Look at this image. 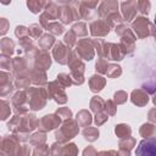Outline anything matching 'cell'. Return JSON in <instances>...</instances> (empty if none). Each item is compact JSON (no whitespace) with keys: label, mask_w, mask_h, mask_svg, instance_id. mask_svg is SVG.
I'll use <instances>...</instances> for the list:
<instances>
[{"label":"cell","mask_w":156,"mask_h":156,"mask_svg":"<svg viewBox=\"0 0 156 156\" xmlns=\"http://www.w3.org/2000/svg\"><path fill=\"white\" fill-rule=\"evenodd\" d=\"M77 133H78L77 123L74 121L69 119V121L65 122V124L61 127V129L56 133V139H58L60 141H66L68 139H72Z\"/></svg>","instance_id":"2"},{"label":"cell","mask_w":156,"mask_h":156,"mask_svg":"<svg viewBox=\"0 0 156 156\" xmlns=\"http://www.w3.org/2000/svg\"><path fill=\"white\" fill-rule=\"evenodd\" d=\"M149 119L152 122H156V108H154L149 112Z\"/></svg>","instance_id":"40"},{"label":"cell","mask_w":156,"mask_h":156,"mask_svg":"<svg viewBox=\"0 0 156 156\" xmlns=\"http://www.w3.org/2000/svg\"><path fill=\"white\" fill-rule=\"evenodd\" d=\"M122 6V13L124 16L126 21H132L138 11V1H124L121 4Z\"/></svg>","instance_id":"7"},{"label":"cell","mask_w":156,"mask_h":156,"mask_svg":"<svg viewBox=\"0 0 156 156\" xmlns=\"http://www.w3.org/2000/svg\"><path fill=\"white\" fill-rule=\"evenodd\" d=\"M154 102H155V105H156V95H155V98H154Z\"/></svg>","instance_id":"43"},{"label":"cell","mask_w":156,"mask_h":156,"mask_svg":"<svg viewBox=\"0 0 156 156\" xmlns=\"http://www.w3.org/2000/svg\"><path fill=\"white\" fill-rule=\"evenodd\" d=\"M104 100L101 99V98H99V96H94L93 98V100L90 101V107H91V110L94 111V112H96V113H99V112H101V108L104 107Z\"/></svg>","instance_id":"19"},{"label":"cell","mask_w":156,"mask_h":156,"mask_svg":"<svg viewBox=\"0 0 156 156\" xmlns=\"http://www.w3.org/2000/svg\"><path fill=\"white\" fill-rule=\"evenodd\" d=\"M115 100L117 104H123L127 100V94L124 91H117L115 94Z\"/></svg>","instance_id":"33"},{"label":"cell","mask_w":156,"mask_h":156,"mask_svg":"<svg viewBox=\"0 0 156 156\" xmlns=\"http://www.w3.org/2000/svg\"><path fill=\"white\" fill-rule=\"evenodd\" d=\"M155 37H156V33H155Z\"/></svg>","instance_id":"45"},{"label":"cell","mask_w":156,"mask_h":156,"mask_svg":"<svg viewBox=\"0 0 156 156\" xmlns=\"http://www.w3.org/2000/svg\"><path fill=\"white\" fill-rule=\"evenodd\" d=\"M77 122H78V124H80L82 127L89 126L90 122H91V116H90V113H89L88 111H85V110H82V111L77 115Z\"/></svg>","instance_id":"14"},{"label":"cell","mask_w":156,"mask_h":156,"mask_svg":"<svg viewBox=\"0 0 156 156\" xmlns=\"http://www.w3.org/2000/svg\"><path fill=\"white\" fill-rule=\"evenodd\" d=\"M115 132L119 138H128L130 135V133H132V129L127 124H119V126L116 127Z\"/></svg>","instance_id":"17"},{"label":"cell","mask_w":156,"mask_h":156,"mask_svg":"<svg viewBox=\"0 0 156 156\" xmlns=\"http://www.w3.org/2000/svg\"><path fill=\"white\" fill-rule=\"evenodd\" d=\"M28 32H29V34H30L33 38H37V37H39V35L41 34L43 29H41V27H40L39 24H32V26L28 28Z\"/></svg>","instance_id":"28"},{"label":"cell","mask_w":156,"mask_h":156,"mask_svg":"<svg viewBox=\"0 0 156 156\" xmlns=\"http://www.w3.org/2000/svg\"><path fill=\"white\" fill-rule=\"evenodd\" d=\"M106 110H107V112H108L110 115H115V112H116V106H115V104H113L112 101H107V102H106Z\"/></svg>","instance_id":"37"},{"label":"cell","mask_w":156,"mask_h":156,"mask_svg":"<svg viewBox=\"0 0 156 156\" xmlns=\"http://www.w3.org/2000/svg\"><path fill=\"white\" fill-rule=\"evenodd\" d=\"M48 155H49V150L45 146L39 145V147H37L34 151V156H48Z\"/></svg>","instance_id":"34"},{"label":"cell","mask_w":156,"mask_h":156,"mask_svg":"<svg viewBox=\"0 0 156 156\" xmlns=\"http://www.w3.org/2000/svg\"><path fill=\"white\" fill-rule=\"evenodd\" d=\"M132 28L136 33L139 38H144L150 35L154 32V27L150 23V21L145 17H136L135 21L132 23Z\"/></svg>","instance_id":"1"},{"label":"cell","mask_w":156,"mask_h":156,"mask_svg":"<svg viewBox=\"0 0 156 156\" xmlns=\"http://www.w3.org/2000/svg\"><path fill=\"white\" fill-rule=\"evenodd\" d=\"M117 7H118V2L117 1H102L99 6V13L101 16L107 17L108 15L117 12Z\"/></svg>","instance_id":"10"},{"label":"cell","mask_w":156,"mask_h":156,"mask_svg":"<svg viewBox=\"0 0 156 156\" xmlns=\"http://www.w3.org/2000/svg\"><path fill=\"white\" fill-rule=\"evenodd\" d=\"M94 46H93V41L91 40H88V39H84V40H80L78 46H77V51L78 54L84 58V60H91L93 56H94Z\"/></svg>","instance_id":"4"},{"label":"cell","mask_w":156,"mask_h":156,"mask_svg":"<svg viewBox=\"0 0 156 156\" xmlns=\"http://www.w3.org/2000/svg\"><path fill=\"white\" fill-rule=\"evenodd\" d=\"M54 37L52 35H50V34H45V35H43L41 38H40V40H39V45L43 48V49H49L52 44H54Z\"/></svg>","instance_id":"20"},{"label":"cell","mask_w":156,"mask_h":156,"mask_svg":"<svg viewBox=\"0 0 156 156\" xmlns=\"http://www.w3.org/2000/svg\"><path fill=\"white\" fill-rule=\"evenodd\" d=\"M38 141H39V144H43L45 141V134L44 133H37L32 136V140H30L32 144H37Z\"/></svg>","instance_id":"31"},{"label":"cell","mask_w":156,"mask_h":156,"mask_svg":"<svg viewBox=\"0 0 156 156\" xmlns=\"http://www.w3.org/2000/svg\"><path fill=\"white\" fill-rule=\"evenodd\" d=\"M48 30H50V32H52L54 34H61L62 32H63V27H62V24H60L58 22H50L49 24H48Z\"/></svg>","instance_id":"23"},{"label":"cell","mask_w":156,"mask_h":156,"mask_svg":"<svg viewBox=\"0 0 156 156\" xmlns=\"http://www.w3.org/2000/svg\"><path fill=\"white\" fill-rule=\"evenodd\" d=\"M7 24H9V22H7V20H5V18H1V33L4 34V33H6V28H7Z\"/></svg>","instance_id":"39"},{"label":"cell","mask_w":156,"mask_h":156,"mask_svg":"<svg viewBox=\"0 0 156 156\" xmlns=\"http://www.w3.org/2000/svg\"><path fill=\"white\" fill-rule=\"evenodd\" d=\"M150 2L146 1V0H143V1H138V11L143 15H147L149 11H150Z\"/></svg>","instance_id":"26"},{"label":"cell","mask_w":156,"mask_h":156,"mask_svg":"<svg viewBox=\"0 0 156 156\" xmlns=\"http://www.w3.org/2000/svg\"><path fill=\"white\" fill-rule=\"evenodd\" d=\"M134 144H135V140H134L133 138H130V136H128V138H126V139H122V140L119 141L121 149H124V150H130V149L134 146Z\"/></svg>","instance_id":"25"},{"label":"cell","mask_w":156,"mask_h":156,"mask_svg":"<svg viewBox=\"0 0 156 156\" xmlns=\"http://www.w3.org/2000/svg\"><path fill=\"white\" fill-rule=\"evenodd\" d=\"M118 156H129V150L121 149V150H119V152H118Z\"/></svg>","instance_id":"41"},{"label":"cell","mask_w":156,"mask_h":156,"mask_svg":"<svg viewBox=\"0 0 156 156\" xmlns=\"http://www.w3.org/2000/svg\"><path fill=\"white\" fill-rule=\"evenodd\" d=\"M140 134L145 138H154V135H156V127L151 124H144L140 128Z\"/></svg>","instance_id":"16"},{"label":"cell","mask_w":156,"mask_h":156,"mask_svg":"<svg viewBox=\"0 0 156 156\" xmlns=\"http://www.w3.org/2000/svg\"><path fill=\"white\" fill-rule=\"evenodd\" d=\"M113 154H115V151H108V152L102 151V152H100V154H99V156H112Z\"/></svg>","instance_id":"42"},{"label":"cell","mask_w":156,"mask_h":156,"mask_svg":"<svg viewBox=\"0 0 156 156\" xmlns=\"http://www.w3.org/2000/svg\"><path fill=\"white\" fill-rule=\"evenodd\" d=\"M98 6V1H79V13L83 18H93L95 17L96 12H94L95 7Z\"/></svg>","instance_id":"5"},{"label":"cell","mask_w":156,"mask_h":156,"mask_svg":"<svg viewBox=\"0 0 156 156\" xmlns=\"http://www.w3.org/2000/svg\"><path fill=\"white\" fill-rule=\"evenodd\" d=\"M57 116L58 117H61V118H68L69 119V117L72 116V113H71V111L67 108V107H62V108H60V110H57Z\"/></svg>","instance_id":"30"},{"label":"cell","mask_w":156,"mask_h":156,"mask_svg":"<svg viewBox=\"0 0 156 156\" xmlns=\"http://www.w3.org/2000/svg\"><path fill=\"white\" fill-rule=\"evenodd\" d=\"M27 6L28 9L33 12V13H38L40 10H44L45 6H46V2L45 1H37V0H30L27 2Z\"/></svg>","instance_id":"15"},{"label":"cell","mask_w":156,"mask_h":156,"mask_svg":"<svg viewBox=\"0 0 156 156\" xmlns=\"http://www.w3.org/2000/svg\"><path fill=\"white\" fill-rule=\"evenodd\" d=\"M69 54H71V51L62 44V43H58V44H56V46H55V49H54V56H55V58H56V61L57 62H60V63H67L68 62V56H69Z\"/></svg>","instance_id":"9"},{"label":"cell","mask_w":156,"mask_h":156,"mask_svg":"<svg viewBox=\"0 0 156 156\" xmlns=\"http://www.w3.org/2000/svg\"><path fill=\"white\" fill-rule=\"evenodd\" d=\"M149 98L143 90H134L132 93V101L138 106H144L147 102Z\"/></svg>","instance_id":"11"},{"label":"cell","mask_w":156,"mask_h":156,"mask_svg":"<svg viewBox=\"0 0 156 156\" xmlns=\"http://www.w3.org/2000/svg\"><path fill=\"white\" fill-rule=\"evenodd\" d=\"M83 156H98V154H96V151H95V149H94V147L89 146V147H87V149L84 150Z\"/></svg>","instance_id":"38"},{"label":"cell","mask_w":156,"mask_h":156,"mask_svg":"<svg viewBox=\"0 0 156 156\" xmlns=\"http://www.w3.org/2000/svg\"><path fill=\"white\" fill-rule=\"evenodd\" d=\"M105 68H107V63H106V61L105 60H99L98 62H96V71H99V72H101V73H106V69Z\"/></svg>","instance_id":"35"},{"label":"cell","mask_w":156,"mask_h":156,"mask_svg":"<svg viewBox=\"0 0 156 156\" xmlns=\"http://www.w3.org/2000/svg\"><path fill=\"white\" fill-rule=\"evenodd\" d=\"M57 82H60L63 87H67L71 84V80H69V77L65 73H61L60 76H57Z\"/></svg>","instance_id":"32"},{"label":"cell","mask_w":156,"mask_h":156,"mask_svg":"<svg viewBox=\"0 0 156 156\" xmlns=\"http://www.w3.org/2000/svg\"><path fill=\"white\" fill-rule=\"evenodd\" d=\"M83 135L85 136L87 140L94 141V140H96V138H98V135H99V132H98V129H95V128H87V129H84Z\"/></svg>","instance_id":"22"},{"label":"cell","mask_w":156,"mask_h":156,"mask_svg":"<svg viewBox=\"0 0 156 156\" xmlns=\"http://www.w3.org/2000/svg\"><path fill=\"white\" fill-rule=\"evenodd\" d=\"M72 32L76 34V35H87L88 30H87V27L84 23H77L72 27Z\"/></svg>","instance_id":"24"},{"label":"cell","mask_w":156,"mask_h":156,"mask_svg":"<svg viewBox=\"0 0 156 156\" xmlns=\"http://www.w3.org/2000/svg\"><path fill=\"white\" fill-rule=\"evenodd\" d=\"M89 84H90V90L96 93V91H100L104 85H105V79L100 76H93L89 80Z\"/></svg>","instance_id":"12"},{"label":"cell","mask_w":156,"mask_h":156,"mask_svg":"<svg viewBox=\"0 0 156 156\" xmlns=\"http://www.w3.org/2000/svg\"><path fill=\"white\" fill-rule=\"evenodd\" d=\"M136 156H156V139L147 138L136 147Z\"/></svg>","instance_id":"3"},{"label":"cell","mask_w":156,"mask_h":156,"mask_svg":"<svg viewBox=\"0 0 156 156\" xmlns=\"http://www.w3.org/2000/svg\"><path fill=\"white\" fill-rule=\"evenodd\" d=\"M122 17L119 16V13L118 12H113V13H111V15H108L107 17H106V22H107V24L108 26H111V27H113V26H119V24H122Z\"/></svg>","instance_id":"18"},{"label":"cell","mask_w":156,"mask_h":156,"mask_svg":"<svg viewBox=\"0 0 156 156\" xmlns=\"http://www.w3.org/2000/svg\"><path fill=\"white\" fill-rule=\"evenodd\" d=\"M60 124V118L56 117L55 115H48L44 116L40 121H39V127L43 130H51L56 127H58Z\"/></svg>","instance_id":"8"},{"label":"cell","mask_w":156,"mask_h":156,"mask_svg":"<svg viewBox=\"0 0 156 156\" xmlns=\"http://www.w3.org/2000/svg\"><path fill=\"white\" fill-rule=\"evenodd\" d=\"M1 48H2V52L4 54H12L13 51V41L7 39V38H4L1 40Z\"/></svg>","instance_id":"21"},{"label":"cell","mask_w":156,"mask_h":156,"mask_svg":"<svg viewBox=\"0 0 156 156\" xmlns=\"http://www.w3.org/2000/svg\"><path fill=\"white\" fill-rule=\"evenodd\" d=\"M106 74L108 76V77H117V76H119L121 74V67L119 66H117V65H111V66H108V68L106 69Z\"/></svg>","instance_id":"27"},{"label":"cell","mask_w":156,"mask_h":156,"mask_svg":"<svg viewBox=\"0 0 156 156\" xmlns=\"http://www.w3.org/2000/svg\"><path fill=\"white\" fill-rule=\"evenodd\" d=\"M76 38H77V35H76V34H74L72 30H69V32H68V33L65 35V41H66V43H67L69 46H72V45L76 43Z\"/></svg>","instance_id":"29"},{"label":"cell","mask_w":156,"mask_h":156,"mask_svg":"<svg viewBox=\"0 0 156 156\" xmlns=\"http://www.w3.org/2000/svg\"><path fill=\"white\" fill-rule=\"evenodd\" d=\"M50 63H51L50 56H49L45 51H43V52H40V54L38 55V57H37V66L39 67V69H40V68H41V69H46V68L50 66Z\"/></svg>","instance_id":"13"},{"label":"cell","mask_w":156,"mask_h":156,"mask_svg":"<svg viewBox=\"0 0 156 156\" xmlns=\"http://www.w3.org/2000/svg\"><path fill=\"white\" fill-rule=\"evenodd\" d=\"M108 32H110V26L107 24L106 21L96 20L90 24V33L94 37H102L106 35Z\"/></svg>","instance_id":"6"},{"label":"cell","mask_w":156,"mask_h":156,"mask_svg":"<svg viewBox=\"0 0 156 156\" xmlns=\"http://www.w3.org/2000/svg\"><path fill=\"white\" fill-rule=\"evenodd\" d=\"M155 24H156V15H155Z\"/></svg>","instance_id":"44"},{"label":"cell","mask_w":156,"mask_h":156,"mask_svg":"<svg viewBox=\"0 0 156 156\" xmlns=\"http://www.w3.org/2000/svg\"><path fill=\"white\" fill-rule=\"evenodd\" d=\"M107 115H105V113H101V112H99V113H96V118H95V123L98 124V126H100V124H102V123H105V121H107Z\"/></svg>","instance_id":"36"}]
</instances>
